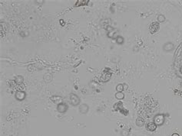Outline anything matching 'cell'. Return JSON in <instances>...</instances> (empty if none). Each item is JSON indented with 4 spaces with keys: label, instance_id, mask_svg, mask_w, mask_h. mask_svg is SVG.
<instances>
[{
    "label": "cell",
    "instance_id": "obj_1",
    "mask_svg": "<svg viewBox=\"0 0 182 136\" xmlns=\"http://www.w3.org/2000/svg\"><path fill=\"white\" fill-rule=\"evenodd\" d=\"M70 101L71 103L73 104L74 106H76L77 104L79 103V98H78L75 94H71L70 95Z\"/></svg>",
    "mask_w": 182,
    "mask_h": 136
},
{
    "label": "cell",
    "instance_id": "obj_2",
    "mask_svg": "<svg viewBox=\"0 0 182 136\" xmlns=\"http://www.w3.org/2000/svg\"><path fill=\"white\" fill-rule=\"evenodd\" d=\"M157 128V125L156 124H154V122H148L146 125V128L147 131H153L156 129Z\"/></svg>",
    "mask_w": 182,
    "mask_h": 136
},
{
    "label": "cell",
    "instance_id": "obj_3",
    "mask_svg": "<svg viewBox=\"0 0 182 136\" xmlns=\"http://www.w3.org/2000/svg\"><path fill=\"white\" fill-rule=\"evenodd\" d=\"M66 108H67L66 105L60 104V105H58V110L59 111L60 113H65L66 110Z\"/></svg>",
    "mask_w": 182,
    "mask_h": 136
},
{
    "label": "cell",
    "instance_id": "obj_4",
    "mask_svg": "<svg viewBox=\"0 0 182 136\" xmlns=\"http://www.w3.org/2000/svg\"><path fill=\"white\" fill-rule=\"evenodd\" d=\"M124 94L123 93H116V95H115V97L118 99V100H121V99H123L124 98Z\"/></svg>",
    "mask_w": 182,
    "mask_h": 136
},
{
    "label": "cell",
    "instance_id": "obj_5",
    "mask_svg": "<svg viewBox=\"0 0 182 136\" xmlns=\"http://www.w3.org/2000/svg\"><path fill=\"white\" fill-rule=\"evenodd\" d=\"M117 90H118V92H121V91H122L123 90V85H121V84H119V85H118L117 86Z\"/></svg>",
    "mask_w": 182,
    "mask_h": 136
},
{
    "label": "cell",
    "instance_id": "obj_6",
    "mask_svg": "<svg viewBox=\"0 0 182 136\" xmlns=\"http://www.w3.org/2000/svg\"><path fill=\"white\" fill-rule=\"evenodd\" d=\"M172 136H179V135H177V134H173Z\"/></svg>",
    "mask_w": 182,
    "mask_h": 136
}]
</instances>
